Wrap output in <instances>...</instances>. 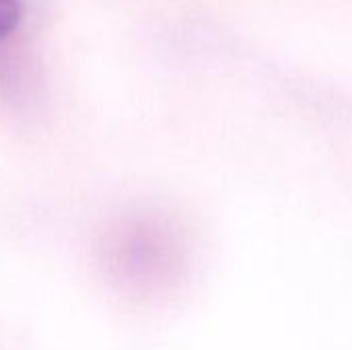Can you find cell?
I'll return each instance as SVG.
<instances>
[{
  "mask_svg": "<svg viewBox=\"0 0 352 350\" xmlns=\"http://www.w3.org/2000/svg\"><path fill=\"white\" fill-rule=\"evenodd\" d=\"M21 19V2L19 0H0V39L6 37Z\"/></svg>",
  "mask_w": 352,
  "mask_h": 350,
  "instance_id": "1",
  "label": "cell"
}]
</instances>
